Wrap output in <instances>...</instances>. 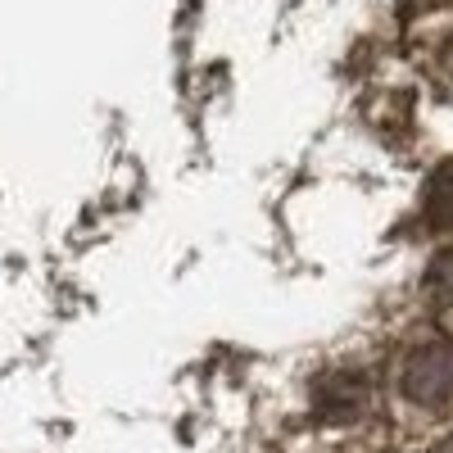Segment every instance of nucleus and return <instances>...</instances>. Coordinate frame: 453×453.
I'll return each mask as SVG.
<instances>
[{
  "label": "nucleus",
  "instance_id": "2",
  "mask_svg": "<svg viewBox=\"0 0 453 453\" xmlns=\"http://www.w3.org/2000/svg\"><path fill=\"white\" fill-rule=\"evenodd\" d=\"M363 403H367L363 376H326L318 386V412L322 418H354Z\"/></svg>",
  "mask_w": 453,
  "mask_h": 453
},
{
  "label": "nucleus",
  "instance_id": "3",
  "mask_svg": "<svg viewBox=\"0 0 453 453\" xmlns=\"http://www.w3.org/2000/svg\"><path fill=\"white\" fill-rule=\"evenodd\" d=\"M422 213L435 226H453V159L444 168H435V177L426 181V196H422Z\"/></svg>",
  "mask_w": 453,
  "mask_h": 453
},
{
  "label": "nucleus",
  "instance_id": "4",
  "mask_svg": "<svg viewBox=\"0 0 453 453\" xmlns=\"http://www.w3.org/2000/svg\"><path fill=\"white\" fill-rule=\"evenodd\" d=\"M431 453H453V435H444V440H440V444H435Z\"/></svg>",
  "mask_w": 453,
  "mask_h": 453
},
{
  "label": "nucleus",
  "instance_id": "1",
  "mask_svg": "<svg viewBox=\"0 0 453 453\" xmlns=\"http://www.w3.org/2000/svg\"><path fill=\"white\" fill-rule=\"evenodd\" d=\"M399 390L403 399H412L418 408H431V412L453 403V345L449 340H426V345H418L403 358Z\"/></svg>",
  "mask_w": 453,
  "mask_h": 453
}]
</instances>
